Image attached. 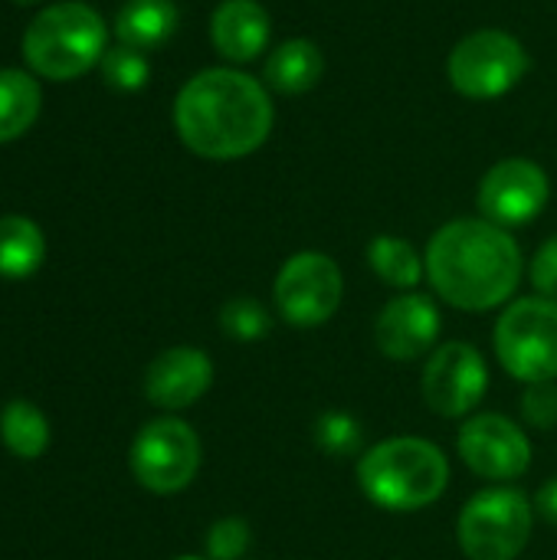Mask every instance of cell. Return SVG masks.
Segmentation results:
<instances>
[{
	"label": "cell",
	"instance_id": "cell-16",
	"mask_svg": "<svg viewBox=\"0 0 557 560\" xmlns=\"http://www.w3.org/2000/svg\"><path fill=\"white\" fill-rule=\"evenodd\" d=\"M325 72V56L322 49L299 36V39H286L279 43L269 56H266V66H263V82L279 92V95H305L309 89L318 85Z\"/></svg>",
	"mask_w": 557,
	"mask_h": 560
},
{
	"label": "cell",
	"instance_id": "cell-9",
	"mask_svg": "<svg viewBox=\"0 0 557 560\" xmlns=\"http://www.w3.org/2000/svg\"><path fill=\"white\" fill-rule=\"evenodd\" d=\"M200 469V440L177 420H151L131 443V472L154 495H174L194 482Z\"/></svg>",
	"mask_w": 557,
	"mask_h": 560
},
{
	"label": "cell",
	"instance_id": "cell-3",
	"mask_svg": "<svg viewBox=\"0 0 557 560\" xmlns=\"http://www.w3.org/2000/svg\"><path fill=\"white\" fill-rule=\"evenodd\" d=\"M358 486L384 512H417L446 492L450 463L430 440L394 436L361 456Z\"/></svg>",
	"mask_w": 557,
	"mask_h": 560
},
{
	"label": "cell",
	"instance_id": "cell-24",
	"mask_svg": "<svg viewBox=\"0 0 557 560\" xmlns=\"http://www.w3.org/2000/svg\"><path fill=\"white\" fill-rule=\"evenodd\" d=\"M315 443H318L328 456L341 459V456L361 453L364 436H361V427H358V420H355L351 413H325V417H318V423H315Z\"/></svg>",
	"mask_w": 557,
	"mask_h": 560
},
{
	"label": "cell",
	"instance_id": "cell-23",
	"mask_svg": "<svg viewBox=\"0 0 557 560\" xmlns=\"http://www.w3.org/2000/svg\"><path fill=\"white\" fill-rule=\"evenodd\" d=\"M102 75L112 89L118 92H138L144 89L148 75H151V66H148V56L131 49V46H115L102 56Z\"/></svg>",
	"mask_w": 557,
	"mask_h": 560
},
{
	"label": "cell",
	"instance_id": "cell-1",
	"mask_svg": "<svg viewBox=\"0 0 557 560\" xmlns=\"http://www.w3.org/2000/svg\"><path fill=\"white\" fill-rule=\"evenodd\" d=\"M272 98L266 82L240 69H204L174 98V128L187 151L207 161H240L272 135Z\"/></svg>",
	"mask_w": 557,
	"mask_h": 560
},
{
	"label": "cell",
	"instance_id": "cell-4",
	"mask_svg": "<svg viewBox=\"0 0 557 560\" xmlns=\"http://www.w3.org/2000/svg\"><path fill=\"white\" fill-rule=\"evenodd\" d=\"M108 52V26L102 13L82 0H62L33 16L23 33L26 66L49 79L69 82L85 75Z\"/></svg>",
	"mask_w": 557,
	"mask_h": 560
},
{
	"label": "cell",
	"instance_id": "cell-28",
	"mask_svg": "<svg viewBox=\"0 0 557 560\" xmlns=\"http://www.w3.org/2000/svg\"><path fill=\"white\" fill-rule=\"evenodd\" d=\"M535 512L548 522V525H557V479H548L538 495H535Z\"/></svg>",
	"mask_w": 557,
	"mask_h": 560
},
{
	"label": "cell",
	"instance_id": "cell-21",
	"mask_svg": "<svg viewBox=\"0 0 557 560\" xmlns=\"http://www.w3.org/2000/svg\"><path fill=\"white\" fill-rule=\"evenodd\" d=\"M3 446L20 459H36L49 446V423L30 400H10L0 413Z\"/></svg>",
	"mask_w": 557,
	"mask_h": 560
},
{
	"label": "cell",
	"instance_id": "cell-20",
	"mask_svg": "<svg viewBox=\"0 0 557 560\" xmlns=\"http://www.w3.org/2000/svg\"><path fill=\"white\" fill-rule=\"evenodd\" d=\"M368 266L391 289H414L427 276V262L420 259L414 243L391 233H381L368 243Z\"/></svg>",
	"mask_w": 557,
	"mask_h": 560
},
{
	"label": "cell",
	"instance_id": "cell-29",
	"mask_svg": "<svg viewBox=\"0 0 557 560\" xmlns=\"http://www.w3.org/2000/svg\"><path fill=\"white\" fill-rule=\"evenodd\" d=\"M177 560H210V558H177Z\"/></svg>",
	"mask_w": 557,
	"mask_h": 560
},
{
	"label": "cell",
	"instance_id": "cell-14",
	"mask_svg": "<svg viewBox=\"0 0 557 560\" xmlns=\"http://www.w3.org/2000/svg\"><path fill=\"white\" fill-rule=\"evenodd\" d=\"M213 384V361L200 348H167L144 374V394L161 410H184L197 404Z\"/></svg>",
	"mask_w": 557,
	"mask_h": 560
},
{
	"label": "cell",
	"instance_id": "cell-25",
	"mask_svg": "<svg viewBox=\"0 0 557 560\" xmlns=\"http://www.w3.org/2000/svg\"><path fill=\"white\" fill-rule=\"evenodd\" d=\"M250 548V525L243 518H220L207 532V558L210 560H236Z\"/></svg>",
	"mask_w": 557,
	"mask_h": 560
},
{
	"label": "cell",
	"instance_id": "cell-10",
	"mask_svg": "<svg viewBox=\"0 0 557 560\" xmlns=\"http://www.w3.org/2000/svg\"><path fill=\"white\" fill-rule=\"evenodd\" d=\"M489 371L483 354L466 341H446L427 354L420 394L423 404L446 420L466 417L486 397Z\"/></svg>",
	"mask_w": 557,
	"mask_h": 560
},
{
	"label": "cell",
	"instance_id": "cell-11",
	"mask_svg": "<svg viewBox=\"0 0 557 560\" xmlns=\"http://www.w3.org/2000/svg\"><path fill=\"white\" fill-rule=\"evenodd\" d=\"M552 200V180L542 164L529 158H506L492 164L479 184L483 220L509 230L532 223Z\"/></svg>",
	"mask_w": 557,
	"mask_h": 560
},
{
	"label": "cell",
	"instance_id": "cell-7",
	"mask_svg": "<svg viewBox=\"0 0 557 560\" xmlns=\"http://www.w3.org/2000/svg\"><path fill=\"white\" fill-rule=\"evenodd\" d=\"M535 505L515 489L476 492L460 512V548L469 560H515L532 538Z\"/></svg>",
	"mask_w": 557,
	"mask_h": 560
},
{
	"label": "cell",
	"instance_id": "cell-27",
	"mask_svg": "<svg viewBox=\"0 0 557 560\" xmlns=\"http://www.w3.org/2000/svg\"><path fill=\"white\" fill-rule=\"evenodd\" d=\"M532 285L538 289V295L557 299V236H552L535 256H532Z\"/></svg>",
	"mask_w": 557,
	"mask_h": 560
},
{
	"label": "cell",
	"instance_id": "cell-18",
	"mask_svg": "<svg viewBox=\"0 0 557 560\" xmlns=\"http://www.w3.org/2000/svg\"><path fill=\"white\" fill-rule=\"evenodd\" d=\"M39 82L23 69H0V144L26 135L39 115Z\"/></svg>",
	"mask_w": 557,
	"mask_h": 560
},
{
	"label": "cell",
	"instance_id": "cell-17",
	"mask_svg": "<svg viewBox=\"0 0 557 560\" xmlns=\"http://www.w3.org/2000/svg\"><path fill=\"white\" fill-rule=\"evenodd\" d=\"M177 20L181 13L174 0H128L115 16V36L121 46L151 52L174 36Z\"/></svg>",
	"mask_w": 557,
	"mask_h": 560
},
{
	"label": "cell",
	"instance_id": "cell-19",
	"mask_svg": "<svg viewBox=\"0 0 557 560\" xmlns=\"http://www.w3.org/2000/svg\"><path fill=\"white\" fill-rule=\"evenodd\" d=\"M46 240L30 217H0V276L26 279L43 266Z\"/></svg>",
	"mask_w": 557,
	"mask_h": 560
},
{
	"label": "cell",
	"instance_id": "cell-26",
	"mask_svg": "<svg viewBox=\"0 0 557 560\" xmlns=\"http://www.w3.org/2000/svg\"><path fill=\"white\" fill-rule=\"evenodd\" d=\"M522 417L535 430H552L557 427V387L555 381L545 384H529V394L522 397Z\"/></svg>",
	"mask_w": 557,
	"mask_h": 560
},
{
	"label": "cell",
	"instance_id": "cell-22",
	"mask_svg": "<svg viewBox=\"0 0 557 560\" xmlns=\"http://www.w3.org/2000/svg\"><path fill=\"white\" fill-rule=\"evenodd\" d=\"M220 328L227 338L233 341H259L269 335L272 328V318L266 312V305L259 299H230L223 308H220Z\"/></svg>",
	"mask_w": 557,
	"mask_h": 560
},
{
	"label": "cell",
	"instance_id": "cell-6",
	"mask_svg": "<svg viewBox=\"0 0 557 560\" xmlns=\"http://www.w3.org/2000/svg\"><path fill=\"white\" fill-rule=\"evenodd\" d=\"M502 368L525 384H545L557 377V299L512 302L492 335Z\"/></svg>",
	"mask_w": 557,
	"mask_h": 560
},
{
	"label": "cell",
	"instance_id": "cell-30",
	"mask_svg": "<svg viewBox=\"0 0 557 560\" xmlns=\"http://www.w3.org/2000/svg\"><path fill=\"white\" fill-rule=\"evenodd\" d=\"M16 3H33V0H16Z\"/></svg>",
	"mask_w": 557,
	"mask_h": 560
},
{
	"label": "cell",
	"instance_id": "cell-12",
	"mask_svg": "<svg viewBox=\"0 0 557 560\" xmlns=\"http://www.w3.org/2000/svg\"><path fill=\"white\" fill-rule=\"evenodd\" d=\"M460 456L463 463L492 482H509L529 472L532 466V440L529 433L502 417V413H476L460 430Z\"/></svg>",
	"mask_w": 557,
	"mask_h": 560
},
{
	"label": "cell",
	"instance_id": "cell-2",
	"mask_svg": "<svg viewBox=\"0 0 557 560\" xmlns=\"http://www.w3.org/2000/svg\"><path fill=\"white\" fill-rule=\"evenodd\" d=\"M433 292L460 312H489L509 302L522 282V249L509 230L489 220H453L427 246Z\"/></svg>",
	"mask_w": 557,
	"mask_h": 560
},
{
	"label": "cell",
	"instance_id": "cell-13",
	"mask_svg": "<svg viewBox=\"0 0 557 560\" xmlns=\"http://www.w3.org/2000/svg\"><path fill=\"white\" fill-rule=\"evenodd\" d=\"M440 338V308L433 299L407 292L391 299L374 322V345L391 361H417Z\"/></svg>",
	"mask_w": 557,
	"mask_h": 560
},
{
	"label": "cell",
	"instance_id": "cell-5",
	"mask_svg": "<svg viewBox=\"0 0 557 560\" xmlns=\"http://www.w3.org/2000/svg\"><path fill=\"white\" fill-rule=\"evenodd\" d=\"M532 69V56L519 36L506 30H476L463 36L450 59L446 79L450 85L473 102H489L509 95Z\"/></svg>",
	"mask_w": 557,
	"mask_h": 560
},
{
	"label": "cell",
	"instance_id": "cell-8",
	"mask_svg": "<svg viewBox=\"0 0 557 560\" xmlns=\"http://www.w3.org/2000/svg\"><path fill=\"white\" fill-rule=\"evenodd\" d=\"M276 308L292 328H318L335 318L345 299V279L332 256L325 253H295L282 262L272 285Z\"/></svg>",
	"mask_w": 557,
	"mask_h": 560
},
{
	"label": "cell",
	"instance_id": "cell-15",
	"mask_svg": "<svg viewBox=\"0 0 557 560\" xmlns=\"http://www.w3.org/2000/svg\"><path fill=\"white\" fill-rule=\"evenodd\" d=\"M269 23L259 0H223L210 16V43L227 62H253L269 46Z\"/></svg>",
	"mask_w": 557,
	"mask_h": 560
}]
</instances>
